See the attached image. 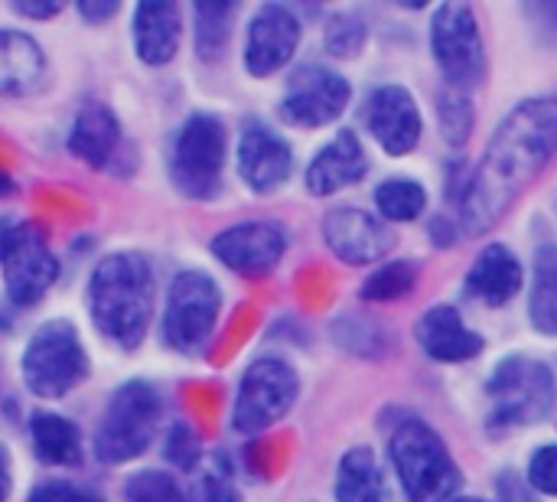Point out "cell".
Masks as SVG:
<instances>
[{
	"instance_id": "4",
	"label": "cell",
	"mask_w": 557,
	"mask_h": 502,
	"mask_svg": "<svg viewBox=\"0 0 557 502\" xmlns=\"http://www.w3.org/2000/svg\"><path fill=\"white\" fill-rule=\"evenodd\" d=\"M160 418H163V402L153 385H147L140 379L121 385L111 395V402L98 421V431H95L98 461L124 464V461L140 457L150 448V441L157 438Z\"/></svg>"
},
{
	"instance_id": "8",
	"label": "cell",
	"mask_w": 557,
	"mask_h": 502,
	"mask_svg": "<svg viewBox=\"0 0 557 502\" xmlns=\"http://www.w3.org/2000/svg\"><path fill=\"white\" fill-rule=\"evenodd\" d=\"M225 167V127L212 114H193L170 154V176L189 199H212L222 186Z\"/></svg>"
},
{
	"instance_id": "30",
	"label": "cell",
	"mask_w": 557,
	"mask_h": 502,
	"mask_svg": "<svg viewBox=\"0 0 557 502\" xmlns=\"http://www.w3.org/2000/svg\"><path fill=\"white\" fill-rule=\"evenodd\" d=\"M127 502H186V493L180 483L163 470H137L124 483Z\"/></svg>"
},
{
	"instance_id": "27",
	"label": "cell",
	"mask_w": 557,
	"mask_h": 502,
	"mask_svg": "<svg viewBox=\"0 0 557 502\" xmlns=\"http://www.w3.org/2000/svg\"><path fill=\"white\" fill-rule=\"evenodd\" d=\"M375 206L392 222H411V219H418L424 212L428 193L414 180H385L375 189Z\"/></svg>"
},
{
	"instance_id": "41",
	"label": "cell",
	"mask_w": 557,
	"mask_h": 502,
	"mask_svg": "<svg viewBox=\"0 0 557 502\" xmlns=\"http://www.w3.org/2000/svg\"><path fill=\"white\" fill-rule=\"evenodd\" d=\"M535 13H539V16H548L552 23H557V3H545V7H539Z\"/></svg>"
},
{
	"instance_id": "24",
	"label": "cell",
	"mask_w": 557,
	"mask_h": 502,
	"mask_svg": "<svg viewBox=\"0 0 557 502\" xmlns=\"http://www.w3.org/2000/svg\"><path fill=\"white\" fill-rule=\"evenodd\" d=\"M29 438H33V451L42 464L52 467H72L82 461V434L78 428L52 412H36L29 421Z\"/></svg>"
},
{
	"instance_id": "16",
	"label": "cell",
	"mask_w": 557,
	"mask_h": 502,
	"mask_svg": "<svg viewBox=\"0 0 557 502\" xmlns=\"http://www.w3.org/2000/svg\"><path fill=\"white\" fill-rule=\"evenodd\" d=\"M300 42V23L297 16L281 7L268 3L255 13L248 26V42H245V65L251 75H271L281 65L290 62L294 49Z\"/></svg>"
},
{
	"instance_id": "38",
	"label": "cell",
	"mask_w": 557,
	"mask_h": 502,
	"mask_svg": "<svg viewBox=\"0 0 557 502\" xmlns=\"http://www.w3.org/2000/svg\"><path fill=\"white\" fill-rule=\"evenodd\" d=\"M13 10L29 16V20H49L62 10V3H55V0H20V3H13Z\"/></svg>"
},
{
	"instance_id": "36",
	"label": "cell",
	"mask_w": 557,
	"mask_h": 502,
	"mask_svg": "<svg viewBox=\"0 0 557 502\" xmlns=\"http://www.w3.org/2000/svg\"><path fill=\"white\" fill-rule=\"evenodd\" d=\"M529 480L539 493L557 497V444H545L529 461Z\"/></svg>"
},
{
	"instance_id": "15",
	"label": "cell",
	"mask_w": 557,
	"mask_h": 502,
	"mask_svg": "<svg viewBox=\"0 0 557 502\" xmlns=\"http://www.w3.org/2000/svg\"><path fill=\"white\" fill-rule=\"evenodd\" d=\"M323 238L333 248V255L346 265H372L382 255H388L395 242L382 219L352 206L333 209L323 219Z\"/></svg>"
},
{
	"instance_id": "40",
	"label": "cell",
	"mask_w": 557,
	"mask_h": 502,
	"mask_svg": "<svg viewBox=\"0 0 557 502\" xmlns=\"http://www.w3.org/2000/svg\"><path fill=\"white\" fill-rule=\"evenodd\" d=\"M13 493V477H10V457H7V448L0 444V502L10 500Z\"/></svg>"
},
{
	"instance_id": "35",
	"label": "cell",
	"mask_w": 557,
	"mask_h": 502,
	"mask_svg": "<svg viewBox=\"0 0 557 502\" xmlns=\"http://www.w3.org/2000/svg\"><path fill=\"white\" fill-rule=\"evenodd\" d=\"M29 502H104L95 490L72 483V480H42L39 487H33Z\"/></svg>"
},
{
	"instance_id": "6",
	"label": "cell",
	"mask_w": 557,
	"mask_h": 502,
	"mask_svg": "<svg viewBox=\"0 0 557 502\" xmlns=\"http://www.w3.org/2000/svg\"><path fill=\"white\" fill-rule=\"evenodd\" d=\"M486 392L493 399L490 431H512L522 425H539L552 412L555 376L539 359L512 356L493 372Z\"/></svg>"
},
{
	"instance_id": "17",
	"label": "cell",
	"mask_w": 557,
	"mask_h": 502,
	"mask_svg": "<svg viewBox=\"0 0 557 502\" xmlns=\"http://www.w3.org/2000/svg\"><path fill=\"white\" fill-rule=\"evenodd\" d=\"M294 170V157L284 137H277L268 124L248 121L238 137V173L255 193L277 189Z\"/></svg>"
},
{
	"instance_id": "23",
	"label": "cell",
	"mask_w": 557,
	"mask_h": 502,
	"mask_svg": "<svg viewBox=\"0 0 557 502\" xmlns=\"http://www.w3.org/2000/svg\"><path fill=\"white\" fill-rule=\"evenodd\" d=\"M117 144H121V124L108 105L91 101L75 114V124L69 131V150L78 160H85L88 167H101L111 160Z\"/></svg>"
},
{
	"instance_id": "12",
	"label": "cell",
	"mask_w": 557,
	"mask_h": 502,
	"mask_svg": "<svg viewBox=\"0 0 557 502\" xmlns=\"http://www.w3.org/2000/svg\"><path fill=\"white\" fill-rule=\"evenodd\" d=\"M349 105V82L323 65H304L287 85L281 114L297 127H323L336 121Z\"/></svg>"
},
{
	"instance_id": "5",
	"label": "cell",
	"mask_w": 557,
	"mask_h": 502,
	"mask_svg": "<svg viewBox=\"0 0 557 502\" xmlns=\"http://www.w3.org/2000/svg\"><path fill=\"white\" fill-rule=\"evenodd\" d=\"M23 382L39 399H62L88 376V356L78 340V330L69 320L42 323L20 359Z\"/></svg>"
},
{
	"instance_id": "14",
	"label": "cell",
	"mask_w": 557,
	"mask_h": 502,
	"mask_svg": "<svg viewBox=\"0 0 557 502\" xmlns=\"http://www.w3.org/2000/svg\"><path fill=\"white\" fill-rule=\"evenodd\" d=\"M366 124L372 137L395 157L411 154L421 140V114L408 88L382 85L366 98Z\"/></svg>"
},
{
	"instance_id": "26",
	"label": "cell",
	"mask_w": 557,
	"mask_h": 502,
	"mask_svg": "<svg viewBox=\"0 0 557 502\" xmlns=\"http://www.w3.org/2000/svg\"><path fill=\"white\" fill-rule=\"evenodd\" d=\"M529 317L535 330L557 336V245H542L535 255Z\"/></svg>"
},
{
	"instance_id": "9",
	"label": "cell",
	"mask_w": 557,
	"mask_h": 502,
	"mask_svg": "<svg viewBox=\"0 0 557 502\" xmlns=\"http://www.w3.org/2000/svg\"><path fill=\"white\" fill-rule=\"evenodd\" d=\"M222 307L219 284L206 271H180L170 284L163 340L180 353H196L215 330Z\"/></svg>"
},
{
	"instance_id": "37",
	"label": "cell",
	"mask_w": 557,
	"mask_h": 502,
	"mask_svg": "<svg viewBox=\"0 0 557 502\" xmlns=\"http://www.w3.org/2000/svg\"><path fill=\"white\" fill-rule=\"evenodd\" d=\"M496 493H499V502H539L516 474H503L496 483Z\"/></svg>"
},
{
	"instance_id": "29",
	"label": "cell",
	"mask_w": 557,
	"mask_h": 502,
	"mask_svg": "<svg viewBox=\"0 0 557 502\" xmlns=\"http://www.w3.org/2000/svg\"><path fill=\"white\" fill-rule=\"evenodd\" d=\"M414 284H418V265L414 261H388V265L375 268V274L366 278L362 297L366 301H398V297L411 294Z\"/></svg>"
},
{
	"instance_id": "21",
	"label": "cell",
	"mask_w": 557,
	"mask_h": 502,
	"mask_svg": "<svg viewBox=\"0 0 557 502\" xmlns=\"http://www.w3.org/2000/svg\"><path fill=\"white\" fill-rule=\"evenodd\" d=\"M467 291L490 307H503L522 291V265L506 245H490L480 252L467 274Z\"/></svg>"
},
{
	"instance_id": "3",
	"label": "cell",
	"mask_w": 557,
	"mask_h": 502,
	"mask_svg": "<svg viewBox=\"0 0 557 502\" xmlns=\"http://www.w3.org/2000/svg\"><path fill=\"white\" fill-rule=\"evenodd\" d=\"M388 454L411 502H447L460 487V470L444 441L421 418H405L392 431Z\"/></svg>"
},
{
	"instance_id": "25",
	"label": "cell",
	"mask_w": 557,
	"mask_h": 502,
	"mask_svg": "<svg viewBox=\"0 0 557 502\" xmlns=\"http://www.w3.org/2000/svg\"><path fill=\"white\" fill-rule=\"evenodd\" d=\"M336 500L339 502H385V477L369 448H352L339 461L336 477Z\"/></svg>"
},
{
	"instance_id": "32",
	"label": "cell",
	"mask_w": 557,
	"mask_h": 502,
	"mask_svg": "<svg viewBox=\"0 0 557 502\" xmlns=\"http://www.w3.org/2000/svg\"><path fill=\"white\" fill-rule=\"evenodd\" d=\"M441 131H444V140L447 144H467L470 131H473V105L467 98V91H444L441 95Z\"/></svg>"
},
{
	"instance_id": "22",
	"label": "cell",
	"mask_w": 557,
	"mask_h": 502,
	"mask_svg": "<svg viewBox=\"0 0 557 502\" xmlns=\"http://www.w3.org/2000/svg\"><path fill=\"white\" fill-rule=\"evenodd\" d=\"M46 56L39 42L20 29H0V95L20 98L39 88Z\"/></svg>"
},
{
	"instance_id": "31",
	"label": "cell",
	"mask_w": 557,
	"mask_h": 502,
	"mask_svg": "<svg viewBox=\"0 0 557 502\" xmlns=\"http://www.w3.org/2000/svg\"><path fill=\"white\" fill-rule=\"evenodd\" d=\"M193 502H242L235 480H232V467L222 454H215L196 477L193 483Z\"/></svg>"
},
{
	"instance_id": "43",
	"label": "cell",
	"mask_w": 557,
	"mask_h": 502,
	"mask_svg": "<svg viewBox=\"0 0 557 502\" xmlns=\"http://www.w3.org/2000/svg\"><path fill=\"white\" fill-rule=\"evenodd\" d=\"M450 502H483V500H476V497H460V500H450Z\"/></svg>"
},
{
	"instance_id": "19",
	"label": "cell",
	"mask_w": 557,
	"mask_h": 502,
	"mask_svg": "<svg viewBox=\"0 0 557 502\" xmlns=\"http://www.w3.org/2000/svg\"><path fill=\"white\" fill-rule=\"evenodd\" d=\"M418 343L428 356L441 363H463L483 353V336L467 330L454 307H431L418 320Z\"/></svg>"
},
{
	"instance_id": "7",
	"label": "cell",
	"mask_w": 557,
	"mask_h": 502,
	"mask_svg": "<svg viewBox=\"0 0 557 502\" xmlns=\"http://www.w3.org/2000/svg\"><path fill=\"white\" fill-rule=\"evenodd\" d=\"M0 268L13 304L33 307L59 278V261L39 222L0 219Z\"/></svg>"
},
{
	"instance_id": "20",
	"label": "cell",
	"mask_w": 557,
	"mask_h": 502,
	"mask_svg": "<svg viewBox=\"0 0 557 502\" xmlns=\"http://www.w3.org/2000/svg\"><path fill=\"white\" fill-rule=\"evenodd\" d=\"M180 7L166 0H147L134 10V49L147 65H166L180 49Z\"/></svg>"
},
{
	"instance_id": "18",
	"label": "cell",
	"mask_w": 557,
	"mask_h": 502,
	"mask_svg": "<svg viewBox=\"0 0 557 502\" xmlns=\"http://www.w3.org/2000/svg\"><path fill=\"white\" fill-rule=\"evenodd\" d=\"M369 160L352 131H339L333 144H326L313 163L307 167V186L313 196H330L343 186H352L366 176Z\"/></svg>"
},
{
	"instance_id": "42",
	"label": "cell",
	"mask_w": 557,
	"mask_h": 502,
	"mask_svg": "<svg viewBox=\"0 0 557 502\" xmlns=\"http://www.w3.org/2000/svg\"><path fill=\"white\" fill-rule=\"evenodd\" d=\"M13 193V180L7 173H0V196H10Z\"/></svg>"
},
{
	"instance_id": "2",
	"label": "cell",
	"mask_w": 557,
	"mask_h": 502,
	"mask_svg": "<svg viewBox=\"0 0 557 502\" xmlns=\"http://www.w3.org/2000/svg\"><path fill=\"white\" fill-rule=\"evenodd\" d=\"M88 307L101 336L121 350L140 346L153 317V271L137 252H114L98 261L88 281Z\"/></svg>"
},
{
	"instance_id": "11",
	"label": "cell",
	"mask_w": 557,
	"mask_h": 502,
	"mask_svg": "<svg viewBox=\"0 0 557 502\" xmlns=\"http://www.w3.org/2000/svg\"><path fill=\"white\" fill-rule=\"evenodd\" d=\"M297 389H300L297 376L287 363H281V359L251 363L242 376L235 412H232L235 431L258 434V431L271 428L274 421H281L294 408Z\"/></svg>"
},
{
	"instance_id": "13",
	"label": "cell",
	"mask_w": 557,
	"mask_h": 502,
	"mask_svg": "<svg viewBox=\"0 0 557 502\" xmlns=\"http://www.w3.org/2000/svg\"><path fill=\"white\" fill-rule=\"evenodd\" d=\"M284 248H287V235L274 222H242V225L225 229L212 242V255L225 268L245 278L271 274L284 258Z\"/></svg>"
},
{
	"instance_id": "34",
	"label": "cell",
	"mask_w": 557,
	"mask_h": 502,
	"mask_svg": "<svg viewBox=\"0 0 557 502\" xmlns=\"http://www.w3.org/2000/svg\"><path fill=\"white\" fill-rule=\"evenodd\" d=\"M166 461L186 474H193L202 461V448H199V438L196 431L186 425V421H176L166 434Z\"/></svg>"
},
{
	"instance_id": "33",
	"label": "cell",
	"mask_w": 557,
	"mask_h": 502,
	"mask_svg": "<svg viewBox=\"0 0 557 502\" xmlns=\"http://www.w3.org/2000/svg\"><path fill=\"white\" fill-rule=\"evenodd\" d=\"M366 42V23L356 13H339L326 26V52L339 59H352L362 52Z\"/></svg>"
},
{
	"instance_id": "1",
	"label": "cell",
	"mask_w": 557,
	"mask_h": 502,
	"mask_svg": "<svg viewBox=\"0 0 557 502\" xmlns=\"http://www.w3.org/2000/svg\"><path fill=\"white\" fill-rule=\"evenodd\" d=\"M557 154V95L529 98L496 127L460 199L467 235L490 232Z\"/></svg>"
},
{
	"instance_id": "39",
	"label": "cell",
	"mask_w": 557,
	"mask_h": 502,
	"mask_svg": "<svg viewBox=\"0 0 557 502\" xmlns=\"http://www.w3.org/2000/svg\"><path fill=\"white\" fill-rule=\"evenodd\" d=\"M117 0H82L78 3V13L91 23H101V20H111L117 13Z\"/></svg>"
},
{
	"instance_id": "28",
	"label": "cell",
	"mask_w": 557,
	"mask_h": 502,
	"mask_svg": "<svg viewBox=\"0 0 557 502\" xmlns=\"http://www.w3.org/2000/svg\"><path fill=\"white\" fill-rule=\"evenodd\" d=\"M235 7L232 3H196V49L202 59H219L228 42Z\"/></svg>"
},
{
	"instance_id": "10",
	"label": "cell",
	"mask_w": 557,
	"mask_h": 502,
	"mask_svg": "<svg viewBox=\"0 0 557 502\" xmlns=\"http://www.w3.org/2000/svg\"><path fill=\"white\" fill-rule=\"evenodd\" d=\"M431 42H434L437 65L447 75L450 88L467 91L483 82V72H486L483 36H480L476 13L467 3H441L437 7Z\"/></svg>"
}]
</instances>
